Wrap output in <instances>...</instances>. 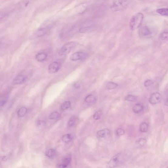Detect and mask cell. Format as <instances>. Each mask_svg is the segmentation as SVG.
Listing matches in <instances>:
<instances>
[{
  "mask_svg": "<svg viewBox=\"0 0 168 168\" xmlns=\"http://www.w3.org/2000/svg\"><path fill=\"white\" fill-rule=\"evenodd\" d=\"M143 15L141 13L136 14L130 19L129 25L133 30L137 29L140 26L143 19Z\"/></svg>",
  "mask_w": 168,
  "mask_h": 168,
  "instance_id": "obj_1",
  "label": "cell"
},
{
  "mask_svg": "<svg viewBox=\"0 0 168 168\" xmlns=\"http://www.w3.org/2000/svg\"><path fill=\"white\" fill-rule=\"evenodd\" d=\"M78 45V43L75 42H68L63 45L59 52L61 56H65L69 54Z\"/></svg>",
  "mask_w": 168,
  "mask_h": 168,
  "instance_id": "obj_2",
  "label": "cell"
},
{
  "mask_svg": "<svg viewBox=\"0 0 168 168\" xmlns=\"http://www.w3.org/2000/svg\"><path fill=\"white\" fill-rule=\"evenodd\" d=\"M129 3V1H114L111 4V8L114 11H119L126 8Z\"/></svg>",
  "mask_w": 168,
  "mask_h": 168,
  "instance_id": "obj_3",
  "label": "cell"
},
{
  "mask_svg": "<svg viewBox=\"0 0 168 168\" xmlns=\"http://www.w3.org/2000/svg\"><path fill=\"white\" fill-rule=\"evenodd\" d=\"M50 29L51 28L49 27L42 28L35 32L32 37L36 39L42 37L49 33Z\"/></svg>",
  "mask_w": 168,
  "mask_h": 168,
  "instance_id": "obj_4",
  "label": "cell"
},
{
  "mask_svg": "<svg viewBox=\"0 0 168 168\" xmlns=\"http://www.w3.org/2000/svg\"><path fill=\"white\" fill-rule=\"evenodd\" d=\"M61 66V63L59 61H55L51 63L48 68V70L50 73H54L57 72Z\"/></svg>",
  "mask_w": 168,
  "mask_h": 168,
  "instance_id": "obj_5",
  "label": "cell"
},
{
  "mask_svg": "<svg viewBox=\"0 0 168 168\" xmlns=\"http://www.w3.org/2000/svg\"><path fill=\"white\" fill-rule=\"evenodd\" d=\"M162 96L158 92L152 94L149 99L150 102L152 105H156L159 103L161 101Z\"/></svg>",
  "mask_w": 168,
  "mask_h": 168,
  "instance_id": "obj_6",
  "label": "cell"
},
{
  "mask_svg": "<svg viewBox=\"0 0 168 168\" xmlns=\"http://www.w3.org/2000/svg\"><path fill=\"white\" fill-rule=\"evenodd\" d=\"M87 55L81 52H78L72 54L70 57V59L73 61H76L85 59Z\"/></svg>",
  "mask_w": 168,
  "mask_h": 168,
  "instance_id": "obj_7",
  "label": "cell"
},
{
  "mask_svg": "<svg viewBox=\"0 0 168 168\" xmlns=\"http://www.w3.org/2000/svg\"><path fill=\"white\" fill-rule=\"evenodd\" d=\"M140 36L143 38L149 37L151 35V33L150 30L146 26H142L139 31Z\"/></svg>",
  "mask_w": 168,
  "mask_h": 168,
  "instance_id": "obj_8",
  "label": "cell"
},
{
  "mask_svg": "<svg viewBox=\"0 0 168 168\" xmlns=\"http://www.w3.org/2000/svg\"><path fill=\"white\" fill-rule=\"evenodd\" d=\"M119 154H118L112 157L108 163V167L109 168H115L116 167L119 162Z\"/></svg>",
  "mask_w": 168,
  "mask_h": 168,
  "instance_id": "obj_9",
  "label": "cell"
},
{
  "mask_svg": "<svg viewBox=\"0 0 168 168\" xmlns=\"http://www.w3.org/2000/svg\"><path fill=\"white\" fill-rule=\"evenodd\" d=\"M71 160L70 157H66L64 158L58 164L57 167L58 168H66L69 165Z\"/></svg>",
  "mask_w": 168,
  "mask_h": 168,
  "instance_id": "obj_10",
  "label": "cell"
},
{
  "mask_svg": "<svg viewBox=\"0 0 168 168\" xmlns=\"http://www.w3.org/2000/svg\"><path fill=\"white\" fill-rule=\"evenodd\" d=\"M27 76L25 75H18L13 80V83L15 85H20L26 82L27 79Z\"/></svg>",
  "mask_w": 168,
  "mask_h": 168,
  "instance_id": "obj_11",
  "label": "cell"
},
{
  "mask_svg": "<svg viewBox=\"0 0 168 168\" xmlns=\"http://www.w3.org/2000/svg\"><path fill=\"white\" fill-rule=\"evenodd\" d=\"M48 57L46 53L41 52L38 53L35 55V59L39 62H42L46 60Z\"/></svg>",
  "mask_w": 168,
  "mask_h": 168,
  "instance_id": "obj_12",
  "label": "cell"
},
{
  "mask_svg": "<svg viewBox=\"0 0 168 168\" xmlns=\"http://www.w3.org/2000/svg\"><path fill=\"white\" fill-rule=\"evenodd\" d=\"M110 133V130L108 129H105L99 130L97 132L98 136L101 138H104L109 136Z\"/></svg>",
  "mask_w": 168,
  "mask_h": 168,
  "instance_id": "obj_13",
  "label": "cell"
},
{
  "mask_svg": "<svg viewBox=\"0 0 168 168\" xmlns=\"http://www.w3.org/2000/svg\"><path fill=\"white\" fill-rule=\"evenodd\" d=\"M143 109V106L140 104H137L133 108V110L135 113H141Z\"/></svg>",
  "mask_w": 168,
  "mask_h": 168,
  "instance_id": "obj_14",
  "label": "cell"
},
{
  "mask_svg": "<svg viewBox=\"0 0 168 168\" xmlns=\"http://www.w3.org/2000/svg\"><path fill=\"white\" fill-rule=\"evenodd\" d=\"M118 86V85L117 83L110 82L107 83L106 88L107 90H111L116 89Z\"/></svg>",
  "mask_w": 168,
  "mask_h": 168,
  "instance_id": "obj_15",
  "label": "cell"
},
{
  "mask_svg": "<svg viewBox=\"0 0 168 168\" xmlns=\"http://www.w3.org/2000/svg\"><path fill=\"white\" fill-rule=\"evenodd\" d=\"M149 129V126L146 122H142L139 126V129L142 133H146Z\"/></svg>",
  "mask_w": 168,
  "mask_h": 168,
  "instance_id": "obj_16",
  "label": "cell"
},
{
  "mask_svg": "<svg viewBox=\"0 0 168 168\" xmlns=\"http://www.w3.org/2000/svg\"><path fill=\"white\" fill-rule=\"evenodd\" d=\"M72 139V137L69 134H67L64 135L62 138V141L66 143H68L70 142Z\"/></svg>",
  "mask_w": 168,
  "mask_h": 168,
  "instance_id": "obj_17",
  "label": "cell"
},
{
  "mask_svg": "<svg viewBox=\"0 0 168 168\" xmlns=\"http://www.w3.org/2000/svg\"><path fill=\"white\" fill-rule=\"evenodd\" d=\"M27 111V108L25 107H22L20 109L18 112V115L19 117H22L25 116Z\"/></svg>",
  "mask_w": 168,
  "mask_h": 168,
  "instance_id": "obj_18",
  "label": "cell"
},
{
  "mask_svg": "<svg viewBox=\"0 0 168 168\" xmlns=\"http://www.w3.org/2000/svg\"><path fill=\"white\" fill-rule=\"evenodd\" d=\"M46 155L50 158L53 159L55 157L56 155V152L53 149H49L46 152Z\"/></svg>",
  "mask_w": 168,
  "mask_h": 168,
  "instance_id": "obj_19",
  "label": "cell"
},
{
  "mask_svg": "<svg viewBox=\"0 0 168 168\" xmlns=\"http://www.w3.org/2000/svg\"><path fill=\"white\" fill-rule=\"evenodd\" d=\"M96 97L92 94L88 95L85 99V101L88 103H94L96 102Z\"/></svg>",
  "mask_w": 168,
  "mask_h": 168,
  "instance_id": "obj_20",
  "label": "cell"
},
{
  "mask_svg": "<svg viewBox=\"0 0 168 168\" xmlns=\"http://www.w3.org/2000/svg\"><path fill=\"white\" fill-rule=\"evenodd\" d=\"M60 117V114L57 111H54L50 114L49 118L51 119H55L59 118Z\"/></svg>",
  "mask_w": 168,
  "mask_h": 168,
  "instance_id": "obj_21",
  "label": "cell"
},
{
  "mask_svg": "<svg viewBox=\"0 0 168 168\" xmlns=\"http://www.w3.org/2000/svg\"><path fill=\"white\" fill-rule=\"evenodd\" d=\"M157 12L164 16H168V8H161L157 10Z\"/></svg>",
  "mask_w": 168,
  "mask_h": 168,
  "instance_id": "obj_22",
  "label": "cell"
},
{
  "mask_svg": "<svg viewBox=\"0 0 168 168\" xmlns=\"http://www.w3.org/2000/svg\"><path fill=\"white\" fill-rule=\"evenodd\" d=\"M71 103L69 101H66L64 102L61 106V109L63 110H66L69 108L71 106Z\"/></svg>",
  "mask_w": 168,
  "mask_h": 168,
  "instance_id": "obj_23",
  "label": "cell"
},
{
  "mask_svg": "<svg viewBox=\"0 0 168 168\" xmlns=\"http://www.w3.org/2000/svg\"><path fill=\"white\" fill-rule=\"evenodd\" d=\"M102 114L101 110H99L96 112L93 116V118L95 120H98L100 119Z\"/></svg>",
  "mask_w": 168,
  "mask_h": 168,
  "instance_id": "obj_24",
  "label": "cell"
},
{
  "mask_svg": "<svg viewBox=\"0 0 168 168\" xmlns=\"http://www.w3.org/2000/svg\"><path fill=\"white\" fill-rule=\"evenodd\" d=\"M137 98L133 95H129L125 98L126 101L129 102H134L136 100Z\"/></svg>",
  "mask_w": 168,
  "mask_h": 168,
  "instance_id": "obj_25",
  "label": "cell"
},
{
  "mask_svg": "<svg viewBox=\"0 0 168 168\" xmlns=\"http://www.w3.org/2000/svg\"><path fill=\"white\" fill-rule=\"evenodd\" d=\"M159 38L162 40H168V32H164L160 35Z\"/></svg>",
  "mask_w": 168,
  "mask_h": 168,
  "instance_id": "obj_26",
  "label": "cell"
},
{
  "mask_svg": "<svg viewBox=\"0 0 168 168\" xmlns=\"http://www.w3.org/2000/svg\"><path fill=\"white\" fill-rule=\"evenodd\" d=\"M76 120V118L75 117H72L69 120V122L68 123V125L69 127L73 126L75 123Z\"/></svg>",
  "mask_w": 168,
  "mask_h": 168,
  "instance_id": "obj_27",
  "label": "cell"
},
{
  "mask_svg": "<svg viewBox=\"0 0 168 168\" xmlns=\"http://www.w3.org/2000/svg\"><path fill=\"white\" fill-rule=\"evenodd\" d=\"M116 133L118 136H121L124 134L125 131L123 129H119L117 130Z\"/></svg>",
  "mask_w": 168,
  "mask_h": 168,
  "instance_id": "obj_28",
  "label": "cell"
},
{
  "mask_svg": "<svg viewBox=\"0 0 168 168\" xmlns=\"http://www.w3.org/2000/svg\"><path fill=\"white\" fill-rule=\"evenodd\" d=\"M146 143V140L144 138H141L140 139L138 142V144L141 146H143L145 145Z\"/></svg>",
  "mask_w": 168,
  "mask_h": 168,
  "instance_id": "obj_29",
  "label": "cell"
},
{
  "mask_svg": "<svg viewBox=\"0 0 168 168\" xmlns=\"http://www.w3.org/2000/svg\"><path fill=\"white\" fill-rule=\"evenodd\" d=\"M153 81H152L151 80L148 79L145 82L144 85V86L145 87H147L151 86L153 85Z\"/></svg>",
  "mask_w": 168,
  "mask_h": 168,
  "instance_id": "obj_30",
  "label": "cell"
},
{
  "mask_svg": "<svg viewBox=\"0 0 168 168\" xmlns=\"http://www.w3.org/2000/svg\"><path fill=\"white\" fill-rule=\"evenodd\" d=\"M45 122L41 120H39L37 123V125L38 126H41L42 125H45Z\"/></svg>",
  "mask_w": 168,
  "mask_h": 168,
  "instance_id": "obj_31",
  "label": "cell"
},
{
  "mask_svg": "<svg viewBox=\"0 0 168 168\" xmlns=\"http://www.w3.org/2000/svg\"><path fill=\"white\" fill-rule=\"evenodd\" d=\"M74 86L76 89H78L80 87V84L79 82L76 83L74 84Z\"/></svg>",
  "mask_w": 168,
  "mask_h": 168,
  "instance_id": "obj_32",
  "label": "cell"
},
{
  "mask_svg": "<svg viewBox=\"0 0 168 168\" xmlns=\"http://www.w3.org/2000/svg\"><path fill=\"white\" fill-rule=\"evenodd\" d=\"M165 104L166 106H168V98L165 100Z\"/></svg>",
  "mask_w": 168,
  "mask_h": 168,
  "instance_id": "obj_33",
  "label": "cell"
},
{
  "mask_svg": "<svg viewBox=\"0 0 168 168\" xmlns=\"http://www.w3.org/2000/svg\"><path fill=\"white\" fill-rule=\"evenodd\" d=\"M6 101L3 100L1 102V106H3L6 103Z\"/></svg>",
  "mask_w": 168,
  "mask_h": 168,
  "instance_id": "obj_34",
  "label": "cell"
}]
</instances>
